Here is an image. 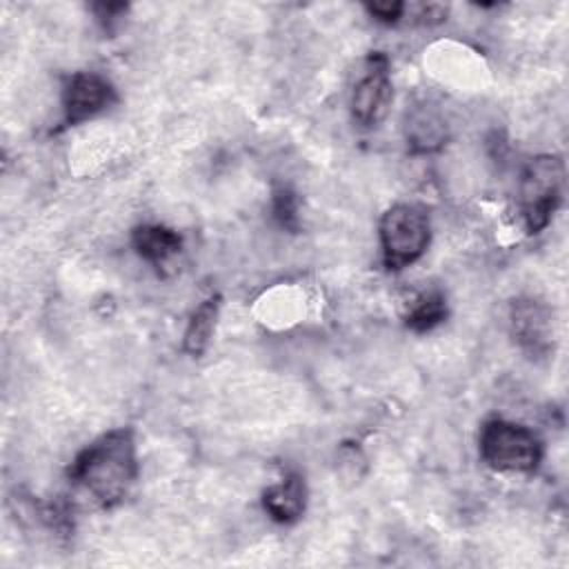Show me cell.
<instances>
[{
	"label": "cell",
	"instance_id": "obj_8",
	"mask_svg": "<svg viewBox=\"0 0 569 569\" xmlns=\"http://www.w3.org/2000/svg\"><path fill=\"white\" fill-rule=\"evenodd\" d=\"M262 507L280 525L296 522L307 507V485L300 473H287L262 493Z\"/></svg>",
	"mask_w": 569,
	"mask_h": 569
},
{
	"label": "cell",
	"instance_id": "obj_14",
	"mask_svg": "<svg viewBox=\"0 0 569 569\" xmlns=\"http://www.w3.org/2000/svg\"><path fill=\"white\" fill-rule=\"evenodd\" d=\"M91 9H93L96 20L100 22V27H102L107 33H111L113 27L120 22V18H124L129 4H124V2H98V4H93Z\"/></svg>",
	"mask_w": 569,
	"mask_h": 569
},
{
	"label": "cell",
	"instance_id": "obj_11",
	"mask_svg": "<svg viewBox=\"0 0 569 569\" xmlns=\"http://www.w3.org/2000/svg\"><path fill=\"white\" fill-rule=\"evenodd\" d=\"M220 313V296H209L204 302H200V307L191 313L189 325L184 329L182 336V349L184 353H189L191 358H200L211 340V333L216 329V320Z\"/></svg>",
	"mask_w": 569,
	"mask_h": 569
},
{
	"label": "cell",
	"instance_id": "obj_6",
	"mask_svg": "<svg viewBox=\"0 0 569 569\" xmlns=\"http://www.w3.org/2000/svg\"><path fill=\"white\" fill-rule=\"evenodd\" d=\"M113 84L93 71H76L62 89V127H76L116 102Z\"/></svg>",
	"mask_w": 569,
	"mask_h": 569
},
{
	"label": "cell",
	"instance_id": "obj_2",
	"mask_svg": "<svg viewBox=\"0 0 569 569\" xmlns=\"http://www.w3.org/2000/svg\"><path fill=\"white\" fill-rule=\"evenodd\" d=\"M565 187L560 156H536L527 162L518 187V211L527 233H540L553 218Z\"/></svg>",
	"mask_w": 569,
	"mask_h": 569
},
{
	"label": "cell",
	"instance_id": "obj_3",
	"mask_svg": "<svg viewBox=\"0 0 569 569\" xmlns=\"http://www.w3.org/2000/svg\"><path fill=\"white\" fill-rule=\"evenodd\" d=\"M478 449L482 462L493 471L531 473L542 460L540 438L529 427L502 418L482 425Z\"/></svg>",
	"mask_w": 569,
	"mask_h": 569
},
{
	"label": "cell",
	"instance_id": "obj_9",
	"mask_svg": "<svg viewBox=\"0 0 569 569\" xmlns=\"http://www.w3.org/2000/svg\"><path fill=\"white\" fill-rule=\"evenodd\" d=\"M131 244L140 258L160 269L180 253L182 238L164 224H140L131 231Z\"/></svg>",
	"mask_w": 569,
	"mask_h": 569
},
{
	"label": "cell",
	"instance_id": "obj_16",
	"mask_svg": "<svg viewBox=\"0 0 569 569\" xmlns=\"http://www.w3.org/2000/svg\"><path fill=\"white\" fill-rule=\"evenodd\" d=\"M445 18H447V7L442 4H427L420 11V22L425 24H436V22H442Z\"/></svg>",
	"mask_w": 569,
	"mask_h": 569
},
{
	"label": "cell",
	"instance_id": "obj_10",
	"mask_svg": "<svg viewBox=\"0 0 569 569\" xmlns=\"http://www.w3.org/2000/svg\"><path fill=\"white\" fill-rule=\"evenodd\" d=\"M407 142L413 153H429L445 144V120L429 107H418L407 116Z\"/></svg>",
	"mask_w": 569,
	"mask_h": 569
},
{
	"label": "cell",
	"instance_id": "obj_15",
	"mask_svg": "<svg viewBox=\"0 0 569 569\" xmlns=\"http://www.w3.org/2000/svg\"><path fill=\"white\" fill-rule=\"evenodd\" d=\"M365 9L378 22L396 24L402 18V13H405V2H398V0H391V2H369V4H365Z\"/></svg>",
	"mask_w": 569,
	"mask_h": 569
},
{
	"label": "cell",
	"instance_id": "obj_12",
	"mask_svg": "<svg viewBox=\"0 0 569 569\" xmlns=\"http://www.w3.org/2000/svg\"><path fill=\"white\" fill-rule=\"evenodd\" d=\"M445 318H447V298L442 291L431 289L418 296V300L405 313V325L416 333H425L438 327L440 322H445Z\"/></svg>",
	"mask_w": 569,
	"mask_h": 569
},
{
	"label": "cell",
	"instance_id": "obj_7",
	"mask_svg": "<svg viewBox=\"0 0 569 569\" xmlns=\"http://www.w3.org/2000/svg\"><path fill=\"white\" fill-rule=\"evenodd\" d=\"M511 333L529 358H547L553 351L551 311L536 298H518L511 305Z\"/></svg>",
	"mask_w": 569,
	"mask_h": 569
},
{
	"label": "cell",
	"instance_id": "obj_4",
	"mask_svg": "<svg viewBox=\"0 0 569 569\" xmlns=\"http://www.w3.org/2000/svg\"><path fill=\"white\" fill-rule=\"evenodd\" d=\"M429 216L420 204H393L380 218L382 262L389 271H400L413 264L429 244Z\"/></svg>",
	"mask_w": 569,
	"mask_h": 569
},
{
	"label": "cell",
	"instance_id": "obj_1",
	"mask_svg": "<svg viewBox=\"0 0 569 569\" xmlns=\"http://www.w3.org/2000/svg\"><path fill=\"white\" fill-rule=\"evenodd\" d=\"M138 478L131 429H111L84 447L69 467V482L100 509L120 505Z\"/></svg>",
	"mask_w": 569,
	"mask_h": 569
},
{
	"label": "cell",
	"instance_id": "obj_5",
	"mask_svg": "<svg viewBox=\"0 0 569 569\" xmlns=\"http://www.w3.org/2000/svg\"><path fill=\"white\" fill-rule=\"evenodd\" d=\"M393 100V84L389 78V58L380 51L369 53L360 71L356 73V82L351 87V116L360 127H376L385 120Z\"/></svg>",
	"mask_w": 569,
	"mask_h": 569
},
{
	"label": "cell",
	"instance_id": "obj_13",
	"mask_svg": "<svg viewBox=\"0 0 569 569\" xmlns=\"http://www.w3.org/2000/svg\"><path fill=\"white\" fill-rule=\"evenodd\" d=\"M271 211L276 222L289 231V233H298L300 231V216H298V196L291 187L287 184H278L271 193Z\"/></svg>",
	"mask_w": 569,
	"mask_h": 569
}]
</instances>
